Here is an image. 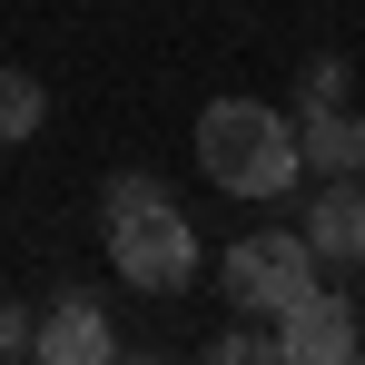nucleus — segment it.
<instances>
[{"mask_svg": "<svg viewBox=\"0 0 365 365\" xmlns=\"http://www.w3.org/2000/svg\"><path fill=\"white\" fill-rule=\"evenodd\" d=\"M197 178L227 197H287L297 187V119L267 99H207L197 109Z\"/></svg>", "mask_w": 365, "mask_h": 365, "instance_id": "1", "label": "nucleus"}, {"mask_svg": "<svg viewBox=\"0 0 365 365\" xmlns=\"http://www.w3.org/2000/svg\"><path fill=\"white\" fill-rule=\"evenodd\" d=\"M109 267H119L128 287H148V297H178L187 277H197V237H187V217H178L168 187L109 217Z\"/></svg>", "mask_w": 365, "mask_h": 365, "instance_id": "2", "label": "nucleus"}, {"mask_svg": "<svg viewBox=\"0 0 365 365\" xmlns=\"http://www.w3.org/2000/svg\"><path fill=\"white\" fill-rule=\"evenodd\" d=\"M297 287H316V257H306L297 227H247V237L227 247V297H237L247 316H277Z\"/></svg>", "mask_w": 365, "mask_h": 365, "instance_id": "3", "label": "nucleus"}, {"mask_svg": "<svg viewBox=\"0 0 365 365\" xmlns=\"http://www.w3.org/2000/svg\"><path fill=\"white\" fill-rule=\"evenodd\" d=\"M267 336H277L287 365H346L356 356V306L336 297V287H297V297L267 316Z\"/></svg>", "mask_w": 365, "mask_h": 365, "instance_id": "4", "label": "nucleus"}, {"mask_svg": "<svg viewBox=\"0 0 365 365\" xmlns=\"http://www.w3.org/2000/svg\"><path fill=\"white\" fill-rule=\"evenodd\" d=\"M109 346H119V326H109L99 297H60L40 326H30V356H50V365H99Z\"/></svg>", "mask_w": 365, "mask_h": 365, "instance_id": "5", "label": "nucleus"}, {"mask_svg": "<svg viewBox=\"0 0 365 365\" xmlns=\"http://www.w3.org/2000/svg\"><path fill=\"white\" fill-rule=\"evenodd\" d=\"M297 237H306L316 267H356V257H365V187H356V178H326Z\"/></svg>", "mask_w": 365, "mask_h": 365, "instance_id": "6", "label": "nucleus"}, {"mask_svg": "<svg viewBox=\"0 0 365 365\" xmlns=\"http://www.w3.org/2000/svg\"><path fill=\"white\" fill-rule=\"evenodd\" d=\"M297 168H316V178H356L365 168V138L346 109H297Z\"/></svg>", "mask_w": 365, "mask_h": 365, "instance_id": "7", "label": "nucleus"}, {"mask_svg": "<svg viewBox=\"0 0 365 365\" xmlns=\"http://www.w3.org/2000/svg\"><path fill=\"white\" fill-rule=\"evenodd\" d=\"M50 119V89L30 79V69H0V148H30Z\"/></svg>", "mask_w": 365, "mask_h": 365, "instance_id": "8", "label": "nucleus"}, {"mask_svg": "<svg viewBox=\"0 0 365 365\" xmlns=\"http://www.w3.org/2000/svg\"><path fill=\"white\" fill-rule=\"evenodd\" d=\"M346 89H356V60H306V109H346Z\"/></svg>", "mask_w": 365, "mask_h": 365, "instance_id": "9", "label": "nucleus"}, {"mask_svg": "<svg viewBox=\"0 0 365 365\" xmlns=\"http://www.w3.org/2000/svg\"><path fill=\"white\" fill-rule=\"evenodd\" d=\"M138 197H158V178H148V168H119V178L99 187V217H119V207H138Z\"/></svg>", "mask_w": 365, "mask_h": 365, "instance_id": "10", "label": "nucleus"}, {"mask_svg": "<svg viewBox=\"0 0 365 365\" xmlns=\"http://www.w3.org/2000/svg\"><path fill=\"white\" fill-rule=\"evenodd\" d=\"M0 356H30V316L20 306H0Z\"/></svg>", "mask_w": 365, "mask_h": 365, "instance_id": "11", "label": "nucleus"}, {"mask_svg": "<svg viewBox=\"0 0 365 365\" xmlns=\"http://www.w3.org/2000/svg\"><path fill=\"white\" fill-rule=\"evenodd\" d=\"M356 356H365V326H356Z\"/></svg>", "mask_w": 365, "mask_h": 365, "instance_id": "12", "label": "nucleus"}, {"mask_svg": "<svg viewBox=\"0 0 365 365\" xmlns=\"http://www.w3.org/2000/svg\"><path fill=\"white\" fill-rule=\"evenodd\" d=\"M356 138H365V119H356Z\"/></svg>", "mask_w": 365, "mask_h": 365, "instance_id": "13", "label": "nucleus"}, {"mask_svg": "<svg viewBox=\"0 0 365 365\" xmlns=\"http://www.w3.org/2000/svg\"><path fill=\"white\" fill-rule=\"evenodd\" d=\"M356 267H365V257H356Z\"/></svg>", "mask_w": 365, "mask_h": 365, "instance_id": "14", "label": "nucleus"}]
</instances>
